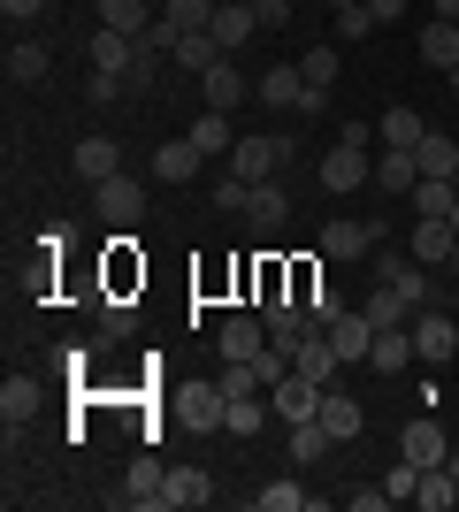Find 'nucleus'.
<instances>
[{
    "mask_svg": "<svg viewBox=\"0 0 459 512\" xmlns=\"http://www.w3.org/2000/svg\"><path fill=\"white\" fill-rule=\"evenodd\" d=\"M176 413H184L192 428H222L230 398H222V383H199V390H184V398H176Z\"/></svg>",
    "mask_w": 459,
    "mask_h": 512,
    "instance_id": "obj_23",
    "label": "nucleus"
},
{
    "mask_svg": "<svg viewBox=\"0 0 459 512\" xmlns=\"http://www.w3.org/2000/svg\"><path fill=\"white\" fill-rule=\"evenodd\" d=\"M360 8H368L375 23H398V16H406V0H360Z\"/></svg>",
    "mask_w": 459,
    "mask_h": 512,
    "instance_id": "obj_50",
    "label": "nucleus"
},
{
    "mask_svg": "<svg viewBox=\"0 0 459 512\" xmlns=\"http://www.w3.org/2000/svg\"><path fill=\"white\" fill-rule=\"evenodd\" d=\"M199 161H207V153H199L192 138H169V146L153 153V176H161V184H192V176H199Z\"/></svg>",
    "mask_w": 459,
    "mask_h": 512,
    "instance_id": "obj_21",
    "label": "nucleus"
},
{
    "mask_svg": "<svg viewBox=\"0 0 459 512\" xmlns=\"http://www.w3.org/2000/svg\"><path fill=\"white\" fill-rule=\"evenodd\" d=\"M169 62H184V69H192V77H207V69L222 62V46L207 39V31H184V39H176V54H169Z\"/></svg>",
    "mask_w": 459,
    "mask_h": 512,
    "instance_id": "obj_32",
    "label": "nucleus"
},
{
    "mask_svg": "<svg viewBox=\"0 0 459 512\" xmlns=\"http://www.w3.org/2000/svg\"><path fill=\"white\" fill-rule=\"evenodd\" d=\"M414 314H421V306H406L391 283H375V299H368V321H375V329H398V321H414Z\"/></svg>",
    "mask_w": 459,
    "mask_h": 512,
    "instance_id": "obj_35",
    "label": "nucleus"
},
{
    "mask_svg": "<svg viewBox=\"0 0 459 512\" xmlns=\"http://www.w3.org/2000/svg\"><path fill=\"white\" fill-rule=\"evenodd\" d=\"M421 184V161L406 146H383V161H375V192H414Z\"/></svg>",
    "mask_w": 459,
    "mask_h": 512,
    "instance_id": "obj_25",
    "label": "nucleus"
},
{
    "mask_svg": "<svg viewBox=\"0 0 459 512\" xmlns=\"http://www.w3.org/2000/svg\"><path fill=\"white\" fill-rule=\"evenodd\" d=\"M207 497H215L207 467H169V482H161V505H169V512H199Z\"/></svg>",
    "mask_w": 459,
    "mask_h": 512,
    "instance_id": "obj_15",
    "label": "nucleus"
},
{
    "mask_svg": "<svg viewBox=\"0 0 459 512\" xmlns=\"http://www.w3.org/2000/svg\"><path fill=\"white\" fill-rule=\"evenodd\" d=\"M253 390H268L253 360H230V367H222V398H253Z\"/></svg>",
    "mask_w": 459,
    "mask_h": 512,
    "instance_id": "obj_40",
    "label": "nucleus"
},
{
    "mask_svg": "<svg viewBox=\"0 0 459 512\" xmlns=\"http://www.w3.org/2000/svg\"><path fill=\"white\" fill-rule=\"evenodd\" d=\"M314 497L299 490V482H261V512H306Z\"/></svg>",
    "mask_w": 459,
    "mask_h": 512,
    "instance_id": "obj_39",
    "label": "nucleus"
},
{
    "mask_svg": "<svg viewBox=\"0 0 459 512\" xmlns=\"http://www.w3.org/2000/svg\"><path fill=\"white\" fill-rule=\"evenodd\" d=\"M192 146H199V153H230V146H238V130H230V115H222V107H207V115L192 123Z\"/></svg>",
    "mask_w": 459,
    "mask_h": 512,
    "instance_id": "obj_31",
    "label": "nucleus"
},
{
    "mask_svg": "<svg viewBox=\"0 0 459 512\" xmlns=\"http://www.w3.org/2000/svg\"><path fill=\"white\" fill-rule=\"evenodd\" d=\"M69 161H77V176H85V184H108V176H123V146H115L108 130H100V138H77V153H69Z\"/></svg>",
    "mask_w": 459,
    "mask_h": 512,
    "instance_id": "obj_13",
    "label": "nucleus"
},
{
    "mask_svg": "<svg viewBox=\"0 0 459 512\" xmlns=\"http://www.w3.org/2000/svg\"><path fill=\"white\" fill-rule=\"evenodd\" d=\"M421 62H437V69H452L459 62V23H429V31H421Z\"/></svg>",
    "mask_w": 459,
    "mask_h": 512,
    "instance_id": "obj_33",
    "label": "nucleus"
},
{
    "mask_svg": "<svg viewBox=\"0 0 459 512\" xmlns=\"http://www.w3.org/2000/svg\"><path fill=\"white\" fill-rule=\"evenodd\" d=\"M414 161H421V176H452L459 184V138H444V130H421Z\"/></svg>",
    "mask_w": 459,
    "mask_h": 512,
    "instance_id": "obj_24",
    "label": "nucleus"
},
{
    "mask_svg": "<svg viewBox=\"0 0 459 512\" xmlns=\"http://www.w3.org/2000/svg\"><path fill=\"white\" fill-rule=\"evenodd\" d=\"M253 16H261V31H284V23H291V0H253Z\"/></svg>",
    "mask_w": 459,
    "mask_h": 512,
    "instance_id": "obj_46",
    "label": "nucleus"
},
{
    "mask_svg": "<svg viewBox=\"0 0 459 512\" xmlns=\"http://www.w3.org/2000/svg\"><path fill=\"white\" fill-rule=\"evenodd\" d=\"M199 92H207V107H222V115H230V107L245 100V69L230 62V54H222V62L207 69V77H199Z\"/></svg>",
    "mask_w": 459,
    "mask_h": 512,
    "instance_id": "obj_22",
    "label": "nucleus"
},
{
    "mask_svg": "<svg viewBox=\"0 0 459 512\" xmlns=\"http://www.w3.org/2000/svg\"><path fill=\"white\" fill-rule=\"evenodd\" d=\"M421 130H429V123H421L414 107H391V115H383V146H406V153H414Z\"/></svg>",
    "mask_w": 459,
    "mask_h": 512,
    "instance_id": "obj_36",
    "label": "nucleus"
},
{
    "mask_svg": "<svg viewBox=\"0 0 459 512\" xmlns=\"http://www.w3.org/2000/svg\"><path fill=\"white\" fill-rule=\"evenodd\" d=\"M8 77H16V85H39V77H46V46L16 39V46H8Z\"/></svg>",
    "mask_w": 459,
    "mask_h": 512,
    "instance_id": "obj_37",
    "label": "nucleus"
},
{
    "mask_svg": "<svg viewBox=\"0 0 459 512\" xmlns=\"http://www.w3.org/2000/svg\"><path fill=\"white\" fill-rule=\"evenodd\" d=\"M85 92H92V100H100V107H108L115 92H123V77H108V69H92V85H85Z\"/></svg>",
    "mask_w": 459,
    "mask_h": 512,
    "instance_id": "obj_47",
    "label": "nucleus"
},
{
    "mask_svg": "<svg viewBox=\"0 0 459 512\" xmlns=\"http://www.w3.org/2000/svg\"><path fill=\"white\" fill-rule=\"evenodd\" d=\"M414 505H429V512H452V505H459V482H452V467H421V490H414Z\"/></svg>",
    "mask_w": 459,
    "mask_h": 512,
    "instance_id": "obj_29",
    "label": "nucleus"
},
{
    "mask_svg": "<svg viewBox=\"0 0 459 512\" xmlns=\"http://www.w3.org/2000/svg\"><path fill=\"white\" fill-rule=\"evenodd\" d=\"M131 329H138L131 299H108V306H100V337H108V344H123V337H131Z\"/></svg>",
    "mask_w": 459,
    "mask_h": 512,
    "instance_id": "obj_42",
    "label": "nucleus"
},
{
    "mask_svg": "<svg viewBox=\"0 0 459 512\" xmlns=\"http://www.w3.org/2000/svg\"><path fill=\"white\" fill-rule=\"evenodd\" d=\"M253 31H261V16H253V0H222V8H215V23H207V39H215L222 54H238V46L253 39Z\"/></svg>",
    "mask_w": 459,
    "mask_h": 512,
    "instance_id": "obj_10",
    "label": "nucleus"
},
{
    "mask_svg": "<svg viewBox=\"0 0 459 512\" xmlns=\"http://www.w3.org/2000/svg\"><path fill=\"white\" fill-rule=\"evenodd\" d=\"M85 54H92V69H108V77H131V62H138V39H131V31H108V23H100Z\"/></svg>",
    "mask_w": 459,
    "mask_h": 512,
    "instance_id": "obj_16",
    "label": "nucleus"
},
{
    "mask_svg": "<svg viewBox=\"0 0 459 512\" xmlns=\"http://www.w3.org/2000/svg\"><path fill=\"white\" fill-rule=\"evenodd\" d=\"M452 230H459V207H452Z\"/></svg>",
    "mask_w": 459,
    "mask_h": 512,
    "instance_id": "obj_55",
    "label": "nucleus"
},
{
    "mask_svg": "<svg viewBox=\"0 0 459 512\" xmlns=\"http://www.w3.org/2000/svg\"><path fill=\"white\" fill-rule=\"evenodd\" d=\"M375 283H391L406 306H437V283H429V268H421L414 253H391V237H383V260H375Z\"/></svg>",
    "mask_w": 459,
    "mask_h": 512,
    "instance_id": "obj_2",
    "label": "nucleus"
},
{
    "mask_svg": "<svg viewBox=\"0 0 459 512\" xmlns=\"http://www.w3.org/2000/svg\"><path fill=\"white\" fill-rule=\"evenodd\" d=\"M444 467H452V482H459V451H452V459H444Z\"/></svg>",
    "mask_w": 459,
    "mask_h": 512,
    "instance_id": "obj_53",
    "label": "nucleus"
},
{
    "mask_svg": "<svg viewBox=\"0 0 459 512\" xmlns=\"http://www.w3.org/2000/svg\"><path fill=\"white\" fill-rule=\"evenodd\" d=\"M100 23H108V31L146 39V31H153V8H146V0H100Z\"/></svg>",
    "mask_w": 459,
    "mask_h": 512,
    "instance_id": "obj_28",
    "label": "nucleus"
},
{
    "mask_svg": "<svg viewBox=\"0 0 459 512\" xmlns=\"http://www.w3.org/2000/svg\"><path fill=\"white\" fill-rule=\"evenodd\" d=\"M299 77H306V85H314V92H329V85H337V54H329V46H314V54H299Z\"/></svg>",
    "mask_w": 459,
    "mask_h": 512,
    "instance_id": "obj_41",
    "label": "nucleus"
},
{
    "mask_svg": "<svg viewBox=\"0 0 459 512\" xmlns=\"http://www.w3.org/2000/svg\"><path fill=\"white\" fill-rule=\"evenodd\" d=\"M406 253H414L421 268H452L459 230H452V222H421V214H414V237H406Z\"/></svg>",
    "mask_w": 459,
    "mask_h": 512,
    "instance_id": "obj_9",
    "label": "nucleus"
},
{
    "mask_svg": "<svg viewBox=\"0 0 459 512\" xmlns=\"http://www.w3.org/2000/svg\"><path fill=\"white\" fill-rule=\"evenodd\" d=\"M31 413H39V383H31V375H8V390H0V421L16 428V421H31Z\"/></svg>",
    "mask_w": 459,
    "mask_h": 512,
    "instance_id": "obj_30",
    "label": "nucleus"
},
{
    "mask_svg": "<svg viewBox=\"0 0 459 512\" xmlns=\"http://www.w3.org/2000/svg\"><path fill=\"white\" fill-rule=\"evenodd\" d=\"M391 505V490H383V482H375V490H352V512H383Z\"/></svg>",
    "mask_w": 459,
    "mask_h": 512,
    "instance_id": "obj_48",
    "label": "nucleus"
},
{
    "mask_svg": "<svg viewBox=\"0 0 459 512\" xmlns=\"http://www.w3.org/2000/svg\"><path fill=\"white\" fill-rule=\"evenodd\" d=\"M291 367H299V375H314V383H337V367H345V360H337V344H329V329H306V337L299 344H291Z\"/></svg>",
    "mask_w": 459,
    "mask_h": 512,
    "instance_id": "obj_7",
    "label": "nucleus"
},
{
    "mask_svg": "<svg viewBox=\"0 0 459 512\" xmlns=\"http://www.w3.org/2000/svg\"><path fill=\"white\" fill-rule=\"evenodd\" d=\"M245 222H253V237H276L291 222V199H284V184H253L245 192Z\"/></svg>",
    "mask_w": 459,
    "mask_h": 512,
    "instance_id": "obj_14",
    "label": "nucleus"
},
{
    "mask_svg": "<svg viewBox=\"0 0 459 512\" xmlns=\"http://www.w3.org/2000/svg\"><path fill=\"white\" fill-rule=\"evenodd\" d=\"M406 329H414V367H452V352H459V321L444 314V306H421Z\"/></svg>",
    "mask_w": 459,
    "mask_h": 512,
    "instance_id": "obj_1",
    "label": "nucleus"
},
{
    "mask_svg": "<svg viewBox=\"0 0 459 512\" xmlns=\"http://www.w3.org/2000/svg\"><path fill=\"white\" fill-rule=\"evenodd\" d=\"M444 85H452V92H459V62H452V69H444Z\"/></svg>",
    "mask_w": 459,
    "mask_h": 512,
    "instance_id": "obj_52",
    "label": "nucleus"
},
{
    "mask_svg": "<svg viewBox=\"0 0 459 512\" xmlns=\"http://www.w3.org/2000/svg\"><path fill=\"white\" fill-rule=\"evenodd\" d=\"M368 184H375L368 146H345V138H337V146L322 153V192H368Z\"/></svg>",
    "mask_w": 459,
    "mask_h": 512,
    "instance_id": "obj_5",
    "label": "nucleus"
},
{
    "mask_svg": "<svg viewBox=\"0 0 459 512\" xmlns=\"http://www.w3.org/2000/svg\"><path fill=\"white\" fill-rule=\"evenodd\" d=\"M406 199H414V214H421V222H452V207H459V184H452V176H421V184H414Z\"/></svg>",
    "mask_w": 459,
    "mask_h": 512,
    "instance_id": "obj_19",
    "label": "nucleus"
},
{
    "mask_svg": "<svg viewBox=\"0 0 459 512\" xmlns=\"http://www.w3.org/2000/svg\"><path fill=\"white\" fill-rule=\"evenodd\" d=\"M329 444H337V436H329L322 421H291V459H299V467H314Z\"/></svg>",
    "mask_w": 459,
    "mask_h": 512,
    "instance_id": "obj_34",
    "label": "nucleus"
},
{
    "mask_svg": "<svg viewBox=\"0 0 459 512\" xmlns=\"http://www.w3.org/2000/svg\"><path fill=\"white\" fill-rule=\"evenodd\" d=\"M268 413H276V421H314V413H322V383H314V375H299V367H291L284 383L268 390Z\"/></svg>",
    "mask_w": 459,
    "mask_h": 512,
    "instance_id": "obj_6",
    "label": "nucleus"
},
{
    "mask_svg": "<svg viewBox=\"0 0 459 512\" xmlns=\"http://www.w3.org/2000/svg\"><path fill=\"white\" fill-rule=\"evenodd\" d=\"M368 245H383V222H322L329 260H368Z\"/></svg>",
    "mask_w": 459,
    "mask_h": 512,
    "instance_id": "obj_8",
    "label": "nucleus"
},
{
    "mask_svg": "<svg viewBox=\"0 0 459 512\" xmlns=\"http://www.w3.org/2000/svg\"><path fill=\"white\" fill-rule=\"evenodd\" d=\"M215 344H222V360H261V352H268V321L261 314H230Z\"/></svg>",
    "mask_w": 459,
    "mask_h": 512,
    "instance_id": "obj_11",
    "label": "nucleus"
},
{
    "mask_svg": "<svg viewBox=\"0 0 459 512\" xmlns=\"http://www.w3.org/2000/svg\"><path fill=\"white\" fill-rule=\"evenodd\" d=\"M299 92H306V77H299V62H276V69H261V107H299Z\"/></svg>",
    "mask_w": 459,
    "mask_h": 512,
    "instance_id": "obj_26",
    "label": "nucleus"
},
{
    "mask_svg": "<svg viewBox=\"0 0 459 512\" xmlns=\"http://www.w3.org/2000/svg\"><path fill=\"white\" fill-rule=\"evenodd\" d=\"M398 459H414V467H444L452 451H444V428L437 421H414L406 436H398Z\"/></svg>",
    "mask_w": 459,
    "mask_h": 512,
    "instance_id": "obj_20",
    "label": "nucleus"
},
{
    "mask_svg": "<svg viewBox=\"0 0 459 512\" xmlns=\"http://www.w3.org/2000/svg\"><path fill=\"white\" fill-rule=\"evenodd\" d=\"M337 31H345V39H368V31H375V16L360 8V0H352V8H337Z\"/></svg>",
    "mask_w": 459,
    "mask_h": 512,
    "instance_id": "obj_44",
    "label": "nucleus"
},
{
    "mask_svg": "<svg viewBox=\"0 0 459 512\" xmlns=\"http://www.w3.org/2000/svg\"><path fill=\"white\" fill-rule=\"evenodd\" d=\"M222 436H261V390H253V398H230V413H222Z\"/></svg>",
    "mask_w": 459,
    "mask_h": 512,
    "instance_id": "obj_38",
    "label": "nucleus"
},
{
    "mask_svg": "<svg viewBox=\"0 0 459 512\" xmlns=\"http://www.w3.org/2000/svg\"><path fill=\"white\" fill-rule=\"evenodd\" d=\"M329 8H352V0H329Z\"/></svg>",
    "mask_w": 459,
    "mask_h": 512,
    "instance_id": "obj_54",
    "label": "nucleus"
},
{
    "mask_svg": "<svg viewBox=\"0 0 459 512\" xmlns=\"http://www.w3.org/2000/svg\"><path fill=\"white\" fill-rule=\"evenodd\" d=\"M245 192H253L245 176H222V184H215V207H222V214H245Z\"/></svg>",
    "mask_w": 459,
    "mask_h": 512,
    "instance_id": "obj_43",
    "label": "nucleus"
},
{
    "mask_svg": "<svg viewBox=\"0 0 459 512\" xmlns=\"http://www.w3.org/2000/svg\"><path fill=\"white\" fill-rule=\"evenodd\" d=\"M153 77H161V54H153V46H138V62H131V77H123V85H138V92H146Z\"/></svg>",
    "mask_w": 459,
    "mask_h": 512,
    "instance_id": "obj_45",
    "label": "nucleus"
},
{
    "mask_svg": "<svg viewBox=\"0 0 459 512\" xmlns=\"http://www.w3.org/2000/svg\"><path fill=\"white\" fill-rule=\"evenodd\" d=\"M39 8H46V0H0V16H8V23H31Z\"/></svg>",
    "mask_w": 459,
    "mask_h": 512,
    "instance_id": "obj_49",
    "label": "nucleus"
},
{
    "mask_svg": "<svg viewBox=\"0 0 459 512\" xmlns=\"http://www.w3.org/2000/svg\"><path fill=\"white\" fill-rule=\"evenodd\" d=\"M368 367H375V375H398V367H414V329H406V321H398V329H375Z\"/></svg>",
    "mask_w": 459,
    "mask_h": 512,
    "instance_id": "obj_17",
    "label": "nucleus"
},
{
    "mask_svg": "<svg viewBox=\"0 0 459 512\" xmlns=\"http://www.w3.org/2000/svg\"><path fill=\"white\" fill-rule=\"evenodd\" d=\"M161 482H169V467H161L153 451H138L131 482H123V505H161Z\"/></svg>",
    "mask_w": 459,
    "mask_h": 512,
    "instance_id": "obj_27",
    "label": "nucleus"
},
{
    "mask_svg": "<svg viewBox=\"0 0 459 512\" xmlns=\"http://www.w3.org/2000/svg\"><path fill=\"white\" fill-rule=\"evenodd\" d=\"M314 421H322L337 444H352V436L368 428V413H360V398H345V390H322V413H314Z\"/></svg>",
    "mask_w": 459,
    "mask_h": 512,
    "instance_id": "obj_18",
    "label": "nucleus"
},
{
    "mask_svg": "<svg viewBox=\"0 0 459 512\" xmlns=\"http://www.w3.org/2000/svg\"><path fill=\"white\" fill-rule=\"evenodd\" d=\"M92 207H100V222H115V230H138V222H146V184H138V176H108V184H92Z\"/></svg>",
    "mask_w": 459,
    "mask_h": 512,
    "instance_id": "obj_4",
    "label": "nucleus"
},
{
    "mask_svg": "<svg viewBox=\"0 0 459 512\" xmlns=\"http://www.w3.org/2000/svg\"><path fill=\"white\" fill-rule=\"evenodd\" d=\"M291 138H261V130H253V138H238V146H230V176H245V184H268V176L284 169L291 161Z\"/></svg>",
    "mask_w": 459,
    "mask_h": 512,
    "instance_id": "obj_3",
    "label": "nucleus"
},
{
    "mask_svg": "<svg viewBox=\"0 0 459 512\" xmlns=\"http://www.w3.org/2000/svg\"><path fill=\"white\" fill-rule=\"evenodd\" d=\"M437 16H444V23H459V0H437Z\"/></svg>",
    "mask_w": 459,
    "mask_h": 512,
    "instance_id": "obj_51",
    "label": "nucleus"
},
{
    "mask_svg": "<svg viewBox=\"0 0 459 512\" xmlns=\"http://www.w3.org/2000/svg\"><path fill=\"white\" fill-rule=\"evenodd\" d=\"M452 306H459V283H452Z\"/></svg>",
    "mask_w": 459,
    "mask_h": 512,
    "instance_id": "obj_56",
    "label": "nucleus"
},
{
    "mask_svg": "<svg viewBox=\"0 0 459 512\" xmlns=\"http://www.w3.org/2000/svg\"><path fill=\"white\" fill-rule=\"evenodd\" d=\"M329 344H337V360H368V344H375V321H368V306H345V314L329 321Z\"/></svg>",
    "mask_w": 459,
    "mask_h": 512,
    "instance_id": "obj_12",
    "label": "nucleus"
}]
</instances>
